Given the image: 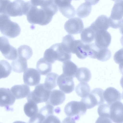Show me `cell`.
<instances>
[{
  "label": "cell",
  "mask_w": 123,
  "mask_h": 123,
  "mask_svg": "<svg viewBox=\"0 0 123 123\" xmlns=\"http://www.w3.org/2000/svg\"><path fill=\"white\" fill-rule=\"evenodd\" d=\"M29 7L26 14L28 21L41 26L49 24L58 10L54 0H31Z\"/></svg>",
  "instance_id": "6da1fadb"
},
{
  "label": "cell",
  "mask_w": 123,
  "mask_h": 123,
  "mask_svg": "<svg viewBox=\"0 0 123 123\" xmlns=\"http://www.w3.org/2000/svg\"><path fill=\"white\" fill-rule=\"evenodd\" d=\"M44 56L51 64L56 60L62 62L70 60L71 58V53L65 50L61 43L54 44L47 49L44 52Z\"/></svg>",
  "instance_id": "7a4b0ae2"
},
{
  "label": "cell",
  "mask_w": 123,
  "mask_h": 123,
  "mask_svg": "<svg viewBox=\"0 0 123 123\" xmlns=\"http://www.w3.org/2000/svg\"><path fill=\"white\" fill-rule=\"evenodd\" d=\"M21 29L17 23L12 21L7 14H0V31L3 35L14 38L20 34Z\"/></svg>",
  "instance_id": "3957f363"
},
{
  "label": "cell",
  "mask_w": 123,
  "mask_h": 123,
  "mask_svg": "<svg viewBox=\"0 0 123 123\" xmlns=\"http://www.w3.org/2000/svg\"><path fill=\"white\" fill-rule=\"evenodd\" d=\"M87 108L81 101H72L68 103L64 108V112L68 117L66 119L72 123L79 119L80 116L84 115Z\"/></svg>",
  "instance_id": "277c9868"
},
{
  "label": "cell",
  "mask_w": 123,
  "mask_h": 123,
  "mask_svg": "<svg viewBox=\"0 0 123 123\" xmlns=\"http://www.w3.org/2000/svg\"><path fill=\"white\" fill-rule=\"evenodd\" d=\"M51 91L45 88L43 84H39L27 96V101L36 104L46 102L49 99Z\"/></svg>",
  "instance_id": "5b68a950"
},
{
  "label": "cell",
  "mask_w": 123,
  "mask_h": 123,
  "mask_svg": "<svg viewBox=\"0 0 123 123\" xmlns=\"http://www.w3.org/2000/svg\"><path fill=\"white\" fill-rule=\"evenodd\" d=\"M109 19L110 26L112 28L117 29L122 26L123 0H117L115 2Z\"/></svg>",
  "instance_id": "8992f818"
},
{
  "label": "cell",
  "mask_w": 123,
  "mask_h": 123,
  "mask_svg": "<svg viewBox=\"0 0 123 123\" xmlns=\"http://www.w3.org/2000/svg\"><path fill=\"white\" fill-rule=\"evenodd\" d=\"M29 1L23 0H15L11 2L7 9V13L10 17L21 16L26 15L29 8Z\"/></svg>",
  "instance_id": "52a82bcc"
},
{
  "label": "cell",
  "mask_w": 123,
  "mask_h": 123,
  "mask_svg": "<svg viewBox=\"0 0 123 123\" xmlns=\"http://www.w3.org/2000/svg\"><path fill=\"white\" fill-rule=\"evenodd\" d=\"M0 51L8 60H14L18 57L17 49L10 45L8 39L5 36L0 37Z\"/></svg>",
  "instance_id": "ba28073f"
},
{
  "label": "cell",
  "mask_w": 123,
  "mask_h": 123,
  "mask_svg": "<svg viewBox=\"0 0 123 123\" xmlns=\"http://www.w3.org/2000/svg\"><path fill=\"white\" fill-rule=\"evenodd\" d=\"M84 27L82 20L77 17L69 19L64 25V28L67 32L72 35L80 33L83 30Z\"/></svg>",
  "instance_id": "9c48e42d"
},
{
  "label": "cell",
  "mask_w": 123,
  "mask_h": 123,
  "mask_svg": "<svg viewBox=\"0 0 123 123\" xmlns=\"http://www.w3.org/2000/svg\"><path fill=\"white\" fill-rule=\"evenodd\" d=\"M72 0H54V2L60 12L68 18L74 16L75 10L71 3Z\"/></svg>",
  "instance_id": "30bf717a"
},
{
  "label": "cell",
  "mask_w": 123,
  "mask_h": 123,
  "mask_svg": "<svg viewBox=\"0 0 123 123\" xmlns=\"http://www.w3.org/2000/svg\"><path fill=\"white\" fill-rule=\"evenodd\" d=\"M57 83L60 89L65 93H70L74 90V84L73 78L63 73L58 77Z\"/></svg>",
  "instance_id": "8fae6325"
},
{
  "label": "cell",
  "mask_w": 123,
  "mask_h": 123,
  "mask_svg": "<svg viewBox=\"0 0 123 123\" xmlns=\"http://www.w3.org/2000/svg\"><path fill=\"white\" fill-rule=\"evenodd\" d=\"M23 79L25 84L30 86H34L40 83L41 75L36 69L32 68H28L24 73Z\"/></svg>",
  "instance_id": "7c38bea8"
},
{
  "label": "cell",
  "mask_w": 123,
  "mask_h": 123,
  "mask_svg": "<svg viewBox=\"0 0 123 123\" xmlns=\"http://www.w3.org/2000/svg\"><path fill=\"white\" fill-rule=\"evenodd\" d=\"M123 103L120 101L115 102L110 105V119L114 123H122L123 122Z\"/></svg>",
  "instance_id": "4fadbf2b"
},
{
  "label": "cell",
  "mask_w": 123,
  "mask_h": 123,
  "mask_svg": "<svg viewBox=\"0 0 123 123\" xmlns=\"http://www.w3.org/2000/svg\"><path fill=\"white\" fill-rule=\"evenodd\" d=\"M95 44L99 48H107L110 44L111 36L107 31H100L95 34Z\"/></svg>",
  "instance_id": "5bb4252c"
},
{
  "label": "cell",
  "mask_w": 123,
  "mask_h": 123,
  "mask_svg": "<svg viewBox=\"0 0 123 123\" xmlns=\"http://www.w3.org/2000/svg\"><path fill=\"white\" fill-rule=\"evenodd\" d=\"M123 96L119 91L112 87L107 88L103 93L105 100L110 105L115 102L120 101L123 98Z\"/></svg>",
  "instance_id": "9a60e30c"
},
{
  "label": "cell",
  "mask_w": 123,
  "mask_h": 123,
  "mask_svg": "<svg viewBox=\"0 0 123 123\" xmlns=\"http://www.w3.org/2000/svg\"><path fill=\"white\" fill-rule=\"evenodd\" d=\"M16 99L8 88H0V106L7 107L12 105Z\"/></svg>",
  "instance_id": "2e32d148"
},
{
  "label": "cell",
  "mask_w": 123,
  "mask_h": 123,
  "mask_svg": "<svg viewBox=\"0 0 123 123\" xmlns=\"http://www.w3.org/2000/svg\"><path fill=\"white\" fill-rule=\"evenodd\" d=\"M110 105L107 104L99 105L98 109L99 117L96 121L97 123H112L110 119Z\"/></svg>",
  "instance_id": "e0dca14e"
},
{
  "label": "cell",
  "mask_w": 123,
  "mask_h": 123,
  "mask_svg": "<svg viewBox=\"0 0 123 123\" xmlns=\"http://www.w3.org/2000/svg\"><path fill=\"white\" fill-rule=\"evenodd\" d=\"M90 26L96 32L98 31H107L110 27L109 18L105 15H101Z\"/></svg>",
  "instance_id": "ac0fdd59"
},
{
  "label": "cell",
  "mask_w": 123,
  "mask_h": 123,
  "mask_svg": "<svg viewBox=\"0 0 123 123\" xmlns=\"http://www.w3.org/2000/svg\"><path fill=\"white\" fill-rule=\"evenodd\" d=\"M65 99V94L62 91L54 90L51 91L49 99L46 104L54 106H57L63 103Z\"/></svg>",
  "instance_id": "d6986e66"
},
{
  "label": "cell",
  "mask_w": 123,
  "mask_h": 123,
  "mask_svg": "<svg viewBox=\"0 0 123 123\" xmlns=\"http://www.w3.org/2000/svg\"><path fill=\"white\" fill-rule=\"evenodd\" d=\"M10 90L16 99L26 97L30 91L29 86L24 84L15 85L11 88Z\"/></svg>",
  "instance_id": "ffe728a7"
},
{
  "label": "cell",
  "mask_w": 123,
  "mask_h": 123,
  "mask_svg": "<svg viewBox=\"0 0 123 123\" xmlns=\"http://www.w3.org/2000/svg\"><path fill=\"white\" fill-rule=\"evenodd\" d=\"M46 105L38 111L37 116L39 123H43L46 118L49 116L53 115L54 107L51 104H46Z\"/></svg>",
  "instance_id": "44dd1931"
},
{
  "label": "cell",
  "mask_w": 123,
  "mask_h": 123,
  "mask_svg": "<svg viewBox=\"0 0 123 123\" xmlns=\"http://www.w3.org/2000/svg\"><path fill=\"white\" fill-rule=\"evenodd\" d=\"M63 73L65 75L74 78L78 68L77 65L70 60L63 62L62 66Z\"/></svg>",
  "instance_id": "7402d4cb"
},
{
  "label": "cell",
  "mask_w": 123,
  "mask_h": 123,
  "mask_svg": "<svg viewBox=\"0 0 123 123\" xmlns=\"http://www.w3.org/2000/svg\"><path fill=\"white\" fill-rule=\"evenodd\" d=\"M36 68L41 75H45L51 71L52 64L46 61L43 58H42L37 62Z\"/></svg>",
  "instance_id": "603a6c76"
},
{
  "label": "cell",
  "mask_w": 123,
  "mask_h": 123,
  "mask_svg": "<svg viewBox=\"0 0 123 123\" xmlns=\"http://www.w3.org/2000/svg\"><path fill=\"white\" fill-rule=\"evenodd\" d=\"M75 77L80 82H87L91 78V73L90 70L86 67L78 68Z\"/></svg>",
  "instance_id": "cb8c5ba5"
},
{
  "label": "cell",
  "mask_w": 123,
  "mask_h": 123,
  "mask_svg": "<svg viewBox=\"0 0 123 123\" xmlns=\"http://www.w3.org/2000/svg\"><path fill=\"white\" fill-rule=\"evenodd\" d=\"M96 32L90 26L85 28L80 34L81 41L84 43H90L94 39Z\"/></svg>",
  "instance_id": "d4e9b609"
},
{
  "label": "cell",
  "mask_w": 123,
  "mask_h": 123,
  "mask_svg": "<svg viewBox=\"0 0 123 123\" xmlns=\"http://www.w3.org/2000/svg\"><path fill=\"white\" fill-rule=\"evenodd\" d=\"M18 57L24 60L27 61L32 56L33 52L31 48L26 45H23L18 49Z\"/></svg>",
  "instance_id": "484cf974"
},
{
  "label": "cell",
  "mask_w": 123,
  "mask_h": 123,
  "mask_svg": "<svg viewBox=\"0 0 123 123\" xmlns=\"http://www.w3.org/2000/svg\"><path fill=\"white\" fill-rule=\"evenodd\" d=\"M12 71L18 73H21L24 71L27 68V61L22 60L18 58L13 60L11 64Z\"/></svg>",
  "instance_id": "4316f807"
},
{
  "label": "cell",
  "mask_w": 123,
  "mask_h": 123,
  "mask_svg": "<svg viewBox=\"0 0 123 123\" xmlns=\"http://www.w3.org/2000/svg\"><path fill=\"white\" fill-rule=\"evenodd\" d=\"M58 75L57 74L51 72L46 76L44 83V86L47 89L51 91L57 86V82Z\"/></svg>",
  "instance_id": "83f0119b"
},
{
  "label": "cell",
  "mask_w": 123,
  "mask_h": 123,
  "mask_svg": "<svg viewBox=\"0 0 123 123\" xmlns=\"http://www.w3.org/2000/svg\"><path fill=\"white\" fill-rule=\"evenodd\" d=\"M84 44L80 40H75L72 53L75 54L80 59H84L87 57L84 49Z\"/></svg>",
  "instance_id": "f1b7e54d"
},
{
  "label": "cell",
  "mask_w": 123,
  "mask_h": 123,
  "mask_svg": "<svg viewBox=\"0 0 123 123\" xmlns=\"http://www.w3.org/2000/svg\"><path fill=\"white\" fill-rule=\"evenodd\" d=\"M75 40L72 35L68 34L62 39L61 45L63 49L68 53H72Z\"/></svg>",
  "instance_id": "f546056e"
},
{
  "label": "cell",
  "mask_w": 123,
  "mask_h": 123,
  "mask_svg": "<svg viewBox=\"0 0 123 123\" xmlns=\"http://www.w3.org/2000/svg\"><path fill=\"white\" fill-rule=\"evenodd\" d=\"M75 92L79 96L83 97L89 94L90 92L89 85L86 82H81L79 83L75 88Z\"/></svg>",
  "instance_id": "4dcf8cb0"
},
{
  "label": "cell",
  "mask_w": 123,
  "mask_h": 123,
  "mask_svg": "<svg viewBox=\"0 0 123 123\" xmlns=\"http://www.w3.org/2000/svg\"><path fill=\"white\" fill-rule=\"evenodd\" d=\"M81 101L84 104L87 109H91L98 105L95 97L91 92L87 96L82 97Z\"/></svg>",
  "instance_id": "1f68e13d"
},
{
  "label": "cell",
  "mask_w": 123,
  "mask_h": 123,
  "mask_svg": "<svg viewBox=\"0 0 123 123\" xmlns=\"http://www.w3.org/2000/svg\"><path fill=\"white\" fill-rule=\"evenodd\" d=\"M24 110L25 114L31 118L35 116L38 111V106L36 104L28 102L25 104Z\"/></svg>",
  "instance_id": "d6a6232c"
},
{
  "label": "cell",
  "mask_w": 123,
  "mask_h": 123,
  "mask_svg": "<svg viewBox=\"0 0 123 123\" xmlns=\"http://www.w3.org/2000/svg\"><path fill=\"white\" fill-rule=\"evenodd\" d=\"M91 10V5L86 2H84L78 7L76 11L77 15L80 18H85L90 14Z\"/></svg>",
  "instance_id": "836d02e7"
},
{
  "label": "cell",
  "mask_w": 123,
  "mask_h": 123,
  "mask_svg": "<svg viewBox=\"0 0 123 123\" xmlns=\"http://www.w3.org/2000/svg\"><path fill=\"white\" fill-rule=\"evenodd\" d=\"M12 69L11 66L7 60H0V79L8 77L11 73Z\"/></svg>",
  "instance_id": "e575fe53"
},
{
  "label": "cell",
  "mask_w": 123,
  "mask_h": 123,
  "mask_svg": "<svg viewBox=\"0 0 123 123\" xmlns=\"http://www.w3.org/2000/svg\"><path fill=\"white\" fill-rule=\"evenodd\" d=\"M84 48L87 56L94 59L96 58L97 54L100 49L94 43L84 44Z\"/></svg>",
  "instance_id": "d590c367"
},
{
  "label": "cell",
  "mask_w": 123,
  "mask_h": 123,
  "mask_svg": "<svg viewBox=\"0 0 123 123\" xmlns=\"http://www.w3.org/2000/svg\"><path fill=\"white\" fill-rule=\"evenodd\" d=\"M111 56V52L107 48H100L96 58L101 61L104 62L109 59Z\"/></svg>",
  "instance_id": "8d00e7d4"
},
{
  "label": "cell",
  "mask_w": 123,
  "mask_h": 123,
  "mask_svg": "<svg viewBox=\"0 0 123 123\" xmlns=\"http://www.w3.org/2000/svg\"><path fill=\"white\" fill-rule=\"evenodd\" d=\"M104 90L100 88H96L91 92L95 96L98 101V105L104 103L105 100L103 96Z\"/></svg>",
  "instance_id": "74e56055"
},
{
  "label": "cell",
  "mask_w": 123,
  "mask_h": 123,
  "mask_svg": "<svg viewBox=\"0 0 123 123\" xmlns=\"http://www.w3.org/2000/svg\"><path fill=\"white\" fill-rule=\"evenodd\" d=\"M11 2L10 0H0V14H7V8Z\"/></svg>",
  "instance_id": "f35d334b"
},
{
  "label": "cell",
  "mask_w": 123,
  "mask_h": 123,
  "mask_svg": "<svg viewBox=\"0 0 123 123\" xmlns=\"http://www.w3.org/2000/svg\"><path fill=\"white\" fill-rule=\"evenodd\" d=\"M123 49H121L115 54L114 59L116 63L119 64L123 63Z\"/></svg>",
  "instance_id": "ab89813d"
},
{
  "label": "cell",
  "mask_w": 123,
  "mask_h": 123,
  "mask_svg": "<svg viewBox=\"0 0 123 123\" xmlns=\"http://www.w3.org/2000/svg\"><path fill=\"white\" fill-rule=\"evenodd\" d=\"M59 118L53 115H50L47 117L43 123H60Z\"/></svg>",
  "instance_id": "60d3db41"
},
{
  "label": "cell",
  "mask_w": 123,
  "mask_h": 123,
  "mask_svg": "<svg viewBox=\"0 0 123 123\" xmlns=\"http://www.w3.org/2000/svg\"><path fill=\"white\" fill-rule=\"evenodd\" d=\"M100 0H85L86 2L91 5H95L97 4Z\"/></svg>",
  "instance_id": "b9f144b4"
},
{
  "label": "cell",
  "mask_w": 123,
  "mask_h": 123,
  "mask_svg": "<svg viewBox=\"0 0 123 123\" xmlns=\"http://www.w3.org/2000/svg\"><path fill=\"white\" fill-rule=\"evenodd\" d=\"M113 1H116V0H112Z\"/></svg>",
  "instance_id": "7bdbcfd3"
}]
</instances>
